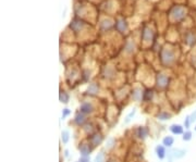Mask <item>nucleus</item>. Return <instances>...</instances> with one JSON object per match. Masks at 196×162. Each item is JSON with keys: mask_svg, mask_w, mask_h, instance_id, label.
Instances as JSON below:
<instances>
[{"mask_svg": "<svg viewBox=\"0 0 196 162\" xmlns=\"http://www.w3.org/2000/svg\"><path fill=\"white\" fill-rule=\"evenodd\" d=\"M160 60L163 62V64L171 65L175 60L174 51H172L170 48H163L160 51Z\"/></svg>", "mask_w": 196, "mask_h": 162, "instance_id": "1", "label": "nucleus"}, {"mask_svg": "<svg viewBox=\"0 0 196 162\" xmlns=\"http://www.w3.org/2000/svg\"><path fill=\"white\" fill-rule=\"evenodd\" d=\"M185 15H186V10L183 7H180V6H175L170 11V17H172L173 21H181V20L184 19Z\"/></svg>", "mask_w": 196, "mask_h": 162, "instance_id": "2", "label": "nucleus"}, {"mask_svg": "<svg viewBox=\"0 0 196 162\" xmlns=\"http://www.w3.org/2000/svg\"><path fill=\"white\" fill-rule=\"evenodd\" d=\"M168 83H169V79H168L167 75H165V74L160 73L157 75V79H156V84H157V86L159 87V88H166L168 86Z\"/></svg>", "mask_w": 196, "mask_h": 162, "instance_id": "3", "label": "nucleus"}, {"mask_svg": "<svg viewBox=\"0 0 196 162\" xmlns=\"http://www.w3.org/2000/svg\"><path fill=\"white\" fill-rule=\"evenodd\" d=\"M88 141H89V144L93 145V147H96V146L100 145V144L103 143L104 136L101 135L100 133H94L91 135V137H89Z\"/></svg>", "mask_w": 196, "mask_h": 162, "instance_id": "4", "label": "nucleus"}, {"mask_svg": "<svg viewBox=\"0 0 196 162\" xmlns=\"http://www.w3.org/2000/svg\"><path fill=\"white\" fill-rule=\"evenodd\" d=\"M79 149H80V152H81L82 157H88L92 152V148L89 147V144L84 143V141L80 144Z\"/></svg>", "mask_w": 196, "mask_h": 162, "instance_id": "5", "label": "nucleus"}, {"mask_svg": "<svg viewBox=\"0 0 196 162\" xmlns=\"http://www.w3.org/2000/svg\"><path fill=\"white\" fill-rule=\"evenodd\" d=\"M80 110H81L82 113H84V114H91V113H93L94 112V106L93 103L91 102H83L81 105V107H80Z\"/></svg>", "mask_w": 196, "mask_h": 162, "instance_id": "6", "label": "nucleus"}, {"mask_svg": "<svg viewBox=\"0 0 196 162\" xmlns=\"http://www.w3.org/2000/svg\"><path fill=\"white\" fill-rule=\"evenodd\" d=\"M184 43L186 45H189L190 47H193L195 46L196 44V36L193 32H189V33L185 34V37H184Z\"/></svg>", "mask_w": 196, "mask_h": 162, "instance_id": "7", "label": "nucleus"}, {"mask_svg": "<svg viewBox=\"0 0 196 162\" xmlns=\"http://www.w3.org/2000/svg\"><path fill=\"white\" fill-rule=\"evenodd\" d=\"M143 94L142 93V89L139 87H136V88H134L133 91H132V99L134 101H139L143 99Z\"/></svg>", "mask_w": 196, "mask_h": 162, "instance_id": "8", "label": "nucleus"}, {"mask_svg": "<svg viewBox=\"0 0 196 162\" xmlns=\"http://www.w3.org/2000/svg\"><path fill=\"white\" fill-rule=\"evenodd\" d=\"M85 121H86V118H85L84 113L77 112L76 115H75V118H74V123L76 124V125H79V126H82V125H84Z\"/></svg>", "mask_w": 196, "mask_h": 162, "instance_id": "9", "label": "nucleus"}, {"mask_svg": "<svg viewBox=\"0 0 196 162\" xmlns=\"http://www.w3.org/2000/svg\"><path fill=\"white\" fill-rule=\"evenodd\" d=\"M170 131L174 135H183V126L180 124H172L170 126Z\"/></svg>", "mask_w": 196, "mask_h": 162, "instance_id": "10", "label": "nucleus"}, {"mask_svg": "<svg viewBox=\"0 0 196 162\" xmlns=\"http://www.w3.org/2000/svg\"><path fill=\"white\" fill-rule=\"evenodd\" d=\"M136 135L139 138L141 139H145L147 136H148V129H146L145 126H139L136 131Z\"/></svg>", "mask_w": 196, "mask_h": 162, "instance_id": "11", "label": "nucleus"}, {"mask_svg": "<svg viewBox=\"0 0 196 162\" xmlns=\"http://www.w3.org/2000/svg\"><path fill=\"white\" fill-rule=\"evenodd\" d=\"M153 38V31L148 27L143 29V41H149Z\"/></svg>", "mask_w": 196, "mask_h": 162, "instance_id": "12", "label": "nucleus"}, {"mask_svg": "<svg viewBox=\"0 0 196 162\" xmlns=\"http://www.w3.org/2000/svg\"><path fill=\"white\" fill-rule=\"evenodd\" d=\"M172 152H173L172 156L175 159H182V158L185 157V155H186V150H185V149H180V148L174 149Z\"/></svg>", "mask_w": 196, "mask_h": 162, "instance_id": "13", "label": "nucleus"}, {"mask_svg": "<svg viewBox=\"0 0 196 162\" xmlns=\"http://www.w3.org/2000/svg\"><path fill=\"white\" fill-rule=\"evenodd\" d=\"M98 91H99V87H98V85L96 83H92L89 84L88 88H87V94L88 95H96V94H98Z\"/></svg>", "mask_w": 196, "mask_h": 162, "instance_id": "14", "label": "nucleus"}, {"mask_svg": "<svg viewBox=\"0 0 196 162\" xmlns=\"http://www.w3.org/2000/svg\"><path fill=\"white\" fill-rule=\"evenodd\" d=\"M156 153H157V157L160 160H163L166 157V150H165V146L159 145L156 147Z\"/></svg>", "mask_w": 196, "mask_h": 162, "instance_id": "15", "label": "nucleus"}, {"mask_svg": "<svg viewBox=\"0 0 196 162\" xmlns=\"http://www.w3.org/2000/svg\"><path fill=\"white\" fill-rule=\"evenodd\" d=\"M153 96H154V93L151 89H146L143 94V100L146 101V102H148V101H151V99H153Z\"/></svg>", "mask_w": 196, "mask_h": 162, "instance_id": "16", "label": "nucleus"}, {"mask_svg": "<svg viewBox=\"0 0 196 162\" xmlns=\"http://www.w3.org/2000/svg\"><path fill=\"white\" fill-rule=\"evenodd\" d=\"M59 99H60V101H61V102L68 103V102H69V100H70L69 94H68L67 91H60Z\"/></svg>", "mask_w": 196, "mask_h": 162, "instance_id": "17", "label": "nucleus"}, {"mask_svg": "<svg viewBox=\"0 0 196 162\" xmlns=\"http://www.w3.org/2000/svg\"><path fill=\"white\" fill-rule=\"evenodd\" d=\"M174 143V138H173L172 136H166L165 138L163 139V145L165 147H171Z\"/></svg>", "mask_w": 196, "mask_h": 162, "instance_id": "18", "label": "nucleus"}, {"mask_svg": "<svg viewBox=\"0 0 196 162\" xmlns=\"http://www.w3.org/2000/svg\"><path fill=\"white\" fill-rule=\"evenodd\" d=\"M116 29L121 33H124V31H127V24H125V22L123 23V21H120L116 24Z\"/></svg>", "mask_w": 196, "mask_h": 162, "instance_id": "19", "label": "nucleus"}, {"mask_svg": "<svg viewBox=\"0 0 196 162\" xmlns=\"http://www.w3.org/2000/svg\"><path fill=\"white\" fill-rule=\"evenodd\" d=\"M157 118L158 120H160V121H166V120H170L171 114L168 113V112H160V113L157 115Z\"/></svg>", "mask_w": 196, "mask_h": 162, "instance_id": "20", "label": "nucleus"}, {"mask_svg": "<svg viewBox=\"0 0 196 162\" xmlns=\"http://www.w3.org/2000/svg\"><path fill=\"white\" fill-rule=\"evenodd\" d=\"M69 139H70L69 131H62V133H61V141H62V143L63 144H68Z\"/></svg>", "mask_w": 196, "mask_h": 162, "instance_id": "21", "label": "nucleus"}, {"mask_svg": "<svg viewBox=\"0 0 196 162\" xmlns=\"http://www.w3.org/2000/svg\"><path fill=\"white\" fill-rule=\"evenodd\" d=\"M193 137V134H192L191 131H186L185 133H183V136H182V139L184 141H190Z\"/></svg>", "mask_w": 196, "mask_h": 162, "instance_id": "22", "label": "nucleus"}, {"mask_svg": "<svg viewBox=\"0 0 196 162\" xmlns=\"http://www.w3.org/2000/svg\"><path fill=\"white\" fill-rule=\"evenodd\" d=\"M84 131L86 132L87 134H94L93 133V125H92L91 123L89 124H86V125H85V126H84Z\"/></svg>", "mask_w": 196, "mask_h": 162, "instance_id": "23", "label": "nucleus"}, {"mask_svg": "<svg viewBox=\"0 0 196 162\" xmlns=\"http://www.w3.org/2000/svg\"><path fill=\"white\" fill-rule=\"evenodd\" d=\"M192 124V122H191V118H190V115H187L186 118H185V120H184V127L186 129H190V125Z\"/></svg>", "mask_w": 196, "mask_h": 162, "instance_id": "24", "label": "nucleus"}, {"mask_svg": "<svg viewBox=\"0 0 196 162\" xmlns=\"http://www.w3.org/2000/svg\"><path fill=\"white\" fill-rule=\"evenodd\" d=\"M95 162H105L104 161V153L103 152H99L95 158Z\"/></svg>", "mask_w": 196, "mask_h": 162, "instance_id": "25", "label": "nucleus"}, {"mask_svg": "<svg viewBox=\"0 0 196 162\" xmlns=\"http://www.w3.org/2000/svg\"><path fill=\"white\" fill-rule=\"evenodd\" d=\"M135 112H136V110H135V109H133L131 112H130V114L127 115V120H125V123H129V122L131 121V118L134 117V114H135Z\"/></svg>", "mask_w": 196, "mask_h": 162, "instance_id": "26", "label": "nucleus"}, {"mask_svg": "<svg viewBox=\"0 0 196 162\" xmlns=\"http://www.w3.org/2000/svg\"><path fill=\"white\" fill-rule=\"evenodd\" d=\"M190 118H191V122H192V123L196 121V110H194V111L192 112V114L190 115Z\"/></svg>", "mask_w": 196, "mask_h": 162, "instance_id": "27", "label": "nucleus"}, {"mask_svg": "<svg viewBox=\"0 0 196 162\" xmlns=\"http://www.w3.org/2000/svg\"><path fill=\"white\" fill-rule=\"evenodd\" d=\"M71 113V111H70L69 109H63V111H62V118H65V117H68V115Z\"/></svg>", "mask_w": 196, "mask_h": 162, "instance_id": "28", "label": "nucleus"}, {"mask_svg": "<svg viewBox=\"0 0 196 162\" xmlns=\"http://www.w3.org/2000/svg\"><path fill=\"white\" fill-rule=\"evenodd\" d=\"M77 162H89V159L88 157H82Z\"/></svg>", "mask_w": 196, "mask_h": 162, "instance_id": "29", "label": "nucleus"}, {"mask_svg": "<svg viewBox=\"0 0 196 162\" xmlns=\"http://www.w3.org/2000/svg\"><path fill=\"white\" fill-rule=\"evenodd\" d=\"M109 141H110V143L108 144V145H106V148H111V147H112V146H113V145H112V143H115V141H113L112 138H110Z\"/></svg>", "mask_w": 196, "mask_h": 162, "instance_id": "30", "label": "nucleus"}, {"mask_svg": "<svg viewBox=\"0 0 196 162\" xmlns=\"http://www.w3.org/2000/svg\"><path fill=\"white\" fill-rule=\"evenodd\" d=\"M65 157H69V151L65 150Z\"/></svg>", "mask_w": 196, "mask_h": 162, "instance_id": "31", "label": "nucleus"}, {"mask_svg": "<svg viewBox=\"0 0 196 162\" xmlns=\"http://www.w3.org/2000/svg\"><path fill=\"white\" fill-rule=\"evenodd\" d=\"M195 131H196V126H195Z\"/></svg>", "mask_w": 196, "mask_h": 162, "instance_id": "32", "label": "nucleus"}, {"mask_svg": "<svg viewBox=\"0 0 196 162\" xmlns=\"http://www.w3.org/2000/svg\"><path fill=\"white\" fill-rule=\"evenodd\" d=\"M170 162H171V161H170Z\"/></svg>", "mask_w": 196, "mask_h": 162, "instance_id": "33", "label": "nucleus"}]
</instances>
